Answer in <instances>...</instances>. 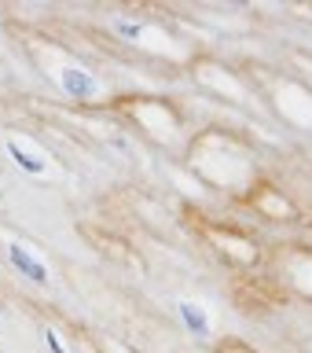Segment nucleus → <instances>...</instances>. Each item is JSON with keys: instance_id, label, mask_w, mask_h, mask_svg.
Segmentation results:
<instances>
[{"instance_id": "9d476101", "label": "nucleus", "mask_w": 312, "mask_h": 353, "mask_svg": "<svg viewBox=\"0 0 312 353\" xmlns=\"http://www.w3.org/2000/svg\"><path fill=\"white\" fill-rule=\"evenodd\" d=\"M225 353H253V350H247V346H239V342H236V346H225Z\"/></svg>"}, {"instance_id": "20e7f679", "label": "nucleus", "mask_w": 312, "mask_h": 353, "mask_svg": "<svg viewBox=\"0 0 312 353\" xmlns=\"http://www.w3.org/2000/svg\"><path fill=\"white\" fill-rule=\"evenodd\" d=\"M173 316H176V324H180V331H184L191 342H198V346L214 342L217 320H214V313H209L206 302H198V298H191V294H180V298L173 302Z\"/></svg>"}, {"instance_id": "7ed1b4c3", "label": "nucleus", "mask_w": 312, "mask_h": 353, "mask_svg": "<svg viewBox=\"0 0 312 353\" xmlns=\"http://www.w3.org/2000/svg\"><path fill=\"white\" fill-rule=\"evenodd\" d=\"M52 77H55V85H59V92L66 99H74V103H96V99L107 92L103 81L81 63H59L52 70Z\"/></svg>"}, {"instance_id": "1a4fd4ad", "label": "nucleus", "mask_w": 312, "mask_h": 353, "mask_svg": "<svg viewBox=\"0 0 312 353\" xmlns=\"http://www.w3.org/2000/svg\"><path fill=\"white\" fill-rule=\"evenodd\" d=\"M44 350L48 353H74L70 342L59 335V327H44Z\"/></svg>"}, {"instance_id": "0eeeda50", "label": "nucleus", "mask_w": 312, "mask_h": 353, "mask_svg": "<svg viewBox=\"0 0 312 353\" xmlns=\"http://www.w3.org/2000/svg\"><path fill=\"white\" fill-rule=\"evenodd\" d=\"M8 159L15 162L22 173L37 176V181H48V176H52V159H48V154H41L33 143H22V140L11 137L8 140Z\"/></svg>"}, {"instance_id": "39448f33", "label": "nucleus", "mask_w": 312, "mask_h": 353, "mask_svg": "<svg viewBox=\"0 0 312 353\" xmlns=\"http://www.w3.org/2000/svg\"><path fill=\"white\" fill-rule=\"evenodd\" d=\"M4 254H8V265L15 269L22 280H30L33 287H52V265L41 258L33 247H26V243L19 239H4Z\"/></svg>"}, {"instance_id": "f257e3e1", "label": "nucleus", "mask_w": 312, "mask_h": 353, "mask_svg": "<svg viewBox=\"0 0 312 353\" xmlns=\"http://www.w3.org/2000/svg\"><path fill=\"white\" fill-rule=\"evenodd\" d=\"M191 165L198 170V176H206V181L217 184V188H228V192H242V188L253 181V173H258L253 154L231 137H220V132L202 137L195 143Z\"/></svg>"}, {"instance_id": "f03ea898", "label": "nucleus", "mask_w": 312, "mask_h": 353, "mask_svg": "<svg viewBox=\"0 0 312 353\" xmlns=\"http://www.w3.org/2000/svg\"><path fill=\"white\" fill-rule=\"evenodd\" d=\"M110 33L118 41L132 44V48H143V52H154V55H180V41L169 37V30L154 26L147 19H136V15H114L110 19Z\"/></svg>"}, {"instance_id": "6e6552de", "label": "nucleus", "mask_w": 312, "mask_h": 353, "mask_svg": "<svg viewBox=\"0 0 312 353\" xmlns=\"http://www.w3.org/2000/svg\"><path fill=\"white\" fill-rule=\"evenodd\" d=\"M198 77H202V81H206L209 88H217V92H225V96H231V99H242V85H239V77L231 81V77H228L225 70H220V66H206V70L198 74Z\"/></svg>"}, {"instance_id": "423d86ee", "label": "nucleus", "mask_w": 312, "mask_h": 353, "mask_svg": "<svg viewBox=\"0 0 312 353\" xmlns=\"http://www.w3.org/2000/svg\"><path fill=\"white\" fill-rule=\"evenodd\" d=\"M275 103L294 125L312 132V92H305L302 85H280L275 88Z\"/></svg>"}]
</instances>
